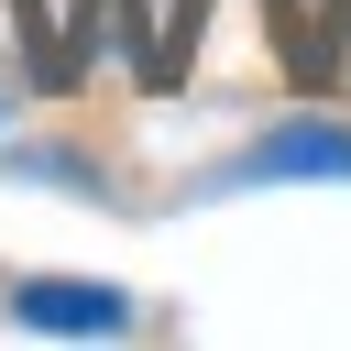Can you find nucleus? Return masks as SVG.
<instances>
[{"label":"nucleus","mask_w":351,"mask_h":351,"mask_svg":"<svg viewBox=\"0 0 351 351\" xmlns=\"http://www.w3.org/2000/svg\"><path fill=\"white\" fill-rule=\"evenodd\" d=\"M285 176H351V132H340V121H285V132H263L252 154H230L219 186H285Z\"/></svg>","instance_id":"f257e3e1"},{"label":"nucleus","mask_w":351,"mask_h":351,"mask_svg":"<svg viewBox=\"0 0 351 351\" xmlns=\"http://www.w3.org/2000/svg\"><path fill=\"white\" fill-rule=\"evenodd\" d=\"M11 318H22V329H88V340H110V329L132 318V296L99 285V274H88V285H77V274H44V285L11 296Z\"/></svg>","instance_id":"f03ea898"}]
</instances>
